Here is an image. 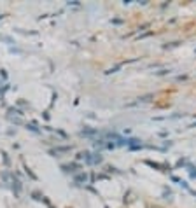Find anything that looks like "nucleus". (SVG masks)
Wrapping results in <instances>:
<instances>
[{
	"label": "nucleus",
	"mask_w": 196,
	"mask_h": 208,
	"mask_svg": "<svg viewBox=\"0 0 196 208\" xmlns=\"http://www.w3.org/2000/svg\"><path fill=\"white\" fill-rule=\"evenodd\" d=\"M77 159H84V163H86V165H91V166L102 163V156H100V154H91V152H88V150L79 152V154H77Z\"/></svg>",
	"instance_id": "obj_1"
},
{
	"label": "nucleus",
	"mask_w": 196,
	"mask_h": 208,
	"mask_svg": "<svg viewBox=\"0 0 196 208\" xmlns=\"http://www.w3.org/2000/svg\"><path fill=\"white\" fill-rule=\"evenodd\" d=\"M70 150H72V145H60V147H56V149H49L47 154L51 157H62V154H67Z\"/></svg>",
	"instance_id": "obj_2"
},
{
	"label": "nucleus",
	"mask_w": 196,
	"mask_h": 208,
	"mask_svg": "<svg viewBox=\"0 0 196 208\" xmlns=\"http://www.w3.org/2000/svg\"><path fill=\"white\" fill-rule=\"evenodd\" d=\"M11 189H12V192H14V196L16 198H20L21 196V191H23V184H21V180L18 177L12 178V182H11Z\"/></svg>",
	"instance_id": "obj_3"
},
{
	"label": "nucleus",
	"mask_w": 196,
	"mask_h": 208,
	"mask_svg": "<svg viewBox=\"0 0 196 208\" xmlns=\"http://www.w3.org/2000/svg\"><path fill=\"white\" fill-rule=\"evenodd\" d=\"M60 170L63 173H75L77 170H81V165H77V163H65V165L60 166Z\"/></svg>",
	"instance_id": "obj_4"
},
{
	"label": "nucleus",
	"mask_w": 196,
	"mask_h": 208,
	"mask_svg": "<svg viewBox=\"0 0 196 208\" xmlns=\"http://www.w3.org/2000/svg\"><path fill=\"white\" fill-rule=\"evenodd\" d=\"M88 182V173H75L74 175V184L81 186V184H86Z\"/></svg>",
	"instance_id": "obj_5"
},
{
	"label": "nucleus",
	"mask_w": 196,
	"mask_h": 208,
	"mask_svg": "<svg viewBox=\"0 0 196 208\" xmlns=\"http://www.w3.org/2000/svg\"><path fill=\"white\" fill-rule=\"evenodd\" d=\"M95 133H96V129L89 128V126H84V129H81V135L83 136H93Z\"/></svg>",
	"instance_id": "obj_6"
},
{
	"label": "nucleus",
	"mask_w": 196,
	"mask_h": 208,
	"mask_svg": "<svg viewBox=\"0 0 196 208\" xmlns=\"http://www.w3.org/2000/svg\"><path fill=\"white\" fill-rule=\"evenodd\" d=\"M16 115V117H23V110H20V108H14V107H11V108H7V115Z\"/></svg>",
	"instance_id": "obj_7"
},
{
	"label": "nucleus",
	"mask_w": 196,
	"mask_h": 208,
	"mask_svg": "<svg viewBox=\"0 0 196 208\" xmlns=\"http://www.w3.org/2000/svg\"><path fill=\"white\" fill-rule=\"evenodd\" d=\"M26 129H30L32 133H41V129L37 128V123H26Z\"/></svg>",
	"instance_id": "obj_8"
},
{
	"label": "nucleus",
	"mask_w": 196,
	"mask_h": 208,
	"mask_svg": "<svg viewBox=\"0 0 196 208\" xmlns=\"http://www.w3.org/2000/svg\"><path fill=\"white\" fill-rule=\"evenodd\" d=\"M7 119H9L12 124H16V126H20L23 124V121H21V117H11V115H7Z\"/></svg>",
	"instance_id": "obj_9"
},
{
	"label": "nucleus",
	"mask_w": 196,
	"mask_h": 208,
	"mask_svg": "<svg viewBox=\"0 0 196 208\" xmlns=\"http://www.w3.org/2000/svg\"><path fill=\"white\" fill-rule=\"evenodd\" d=\"M25 171H26V175H28V177H30L32 180H37V175H35V173L32 171V168H28L26 165H25Z\"/></svg>",
	"instance_id": "obj_10"
},
{
	"label": "nucleus",
	"mask_w": 196,
	"mask_h": 208,
	"mask_svg": "<svg viewBox=\"0 0 196 208\" xmlns=\"http://www.w3.org/2000/svg\"><path fill=\"white\" fill-rule=\"evenodd\" d=\"M9 89H11V86H9V84H4V86H2V89H0V96H4V94L7 93Z\"/></svg>",
	"instance_id": "obj_11"
},
{
	"label": "nucleus",
	"mask_w": 196,
	"mask_h": 208,
	"mask_svg": "<svg viewBox=\"0 0 196 208\" xmlns=\"http://www.w3.org/2000/svg\"><path fill=\"white\" fill-rule=\"evenodd\" d=\"M0 40L7 42V44H14V40H12V39H11V37H7V35H0Z\"/></svg>",
	"instance_id": "obj_12"
},
{
	"label": "nucleus",
	"mask_w": 196,
	"mask_h": 208,
	"mask_svg": "<svg viewBox=\"0 0 196 208\" xmlns=\"http://www.w3.org/2000/svg\"><path fill=\"white\" fill-rule=\"evenodd\" d=\"M2 156H4V165H5V166H9V165H11V159H9V156H7L5 152H2Z\"/></svg>",
	"instance_id": "obj_13"
},
{
	"label": "nucleus",
	"mask_w": 196,
	"mask_h": 208,
	"mask_svg": "<svg viewBox=\"0 0 196 208\" xmlns=\"http://www.w3.org/2000/svg\"><path fill=\"white\" fill-rule=\"evenodd\" d=\"M0 75H2V79H4V81L7 79V72H5V70H0Z\"/></svg>",
	"instance_id": "obj_14"
},
{
	"label": "nucleus",
	"mask_w": 196,
	"mask_h": 208,
	"mask_svg": "<svg viewBox=\"0 0 196 208\" xmlns=\"http://www.w3.org/2000/svg\"><path fill=\"white\" fill-rule=\"evenodd\" d=\"M18 105H21V107H26V105H28V107H30V103H26V102H23V100H20Z\"/></svg>",
	"instance_id": "obj_15"
},
{
	"label": "nucleus",
	"mask_w": 196,
	"mask_h": 208,
	"mask_svg": "<svg viewBox=\"0 0 196 208\" xmlns=\"http://www.w3.org/2000/svg\"><path fill=\"white\" fill-rule=\"evenodd\" d=\"M0 19H2V14H0Z\"/></svg>",
	"instance_id": "obj_16"
}]
</instances>
